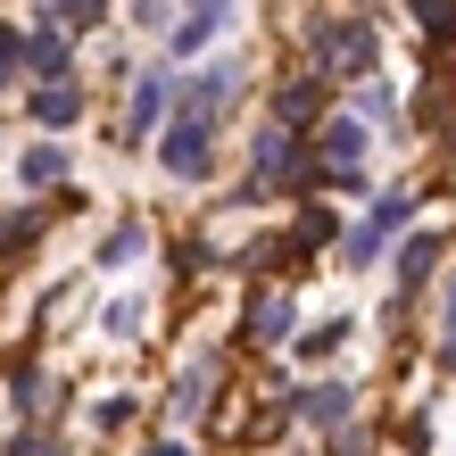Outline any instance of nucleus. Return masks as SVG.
<instances>
[{
	"label": "nucleus",
	"mask_w": 456,
	"mask_h": 456,
	"mask_svg": "<svg viewBox=\"0 0 456 456\" xmlns=\"http://www.w3.org/2000/svg\"><path fill=\"white\" fill-rule=\"evenodd\" d=\"M307 75H324V84H373L382 75V25L357 17V9H324L307 17Z\"/></svg>",
	"instance_id": "nucleus-1"
},
{
	"label": "nucleus",
	"mask_w": 456,
	"mask_h": 456,
	"mask_svg": "<svg viewBox=\"0 0 456 456\" xmlns=\"http://www.w3.org/2000/svg\"><path fill=\"white\" fill-rule=\"evenodd\" d=\"M415 183H390V191H373V208H365V216L357 224H340V240H332V249H340V265H348V274H365V265H382L390 249H398V232H415Z\"/></svg>",
	"instance_id": "nucleus-2"
},
{
	"label": "nucleus",
	"mask_w": 456,
	"mask_h": 456,
	"mask_svg": "<svg viewBox=\"0 0 456 456\" xmlns=\"http://www.w3.org/2000/svg\"><path fill=\"white\" fill-rule=\"evenodd\" d=\"M216 133H224L216 117L175 109L167 125H158V142H150V150H158V167H167L175 183H208V175H216Z\"/></svg>",
	"instance_id": "nucleus-3"
},
{
	"label": "nucleus",
	"mask_w": 456,
	"mask_h": 456,
	"mask_svg": "<svg viewBox=\"0 0 456 456\" xmlns=\"http://www.w3.org/2000/svg\"><path fill=\"white\" fill-rule=\"evenodd\" d=\"M290 423H307V432H348V423H357V382H348V373H324V382L290 390Z\"/></svg>",
	"instance_id": "nucleus-4"
},
{
	"label": "nucleus",
	"mask_w": 456,
	"mask_h": 456,
	"mask_svg": "<svg viewBox=\"0 0 456 456\" xmlns=\"http://www.w3.org/2000/svg\"><path fill=\"white\" fill-rule=\"evenodd\" d=\"M290 324H299V299H290L282 282H257L249 299H240V340H249V348H282Z\"/></svg>",
	"instance_id": "nucleus-5"
},
{
	"label": "nucleus",
	"mask_w": 456,
	"mask_h": 456,
	"mask_svg": "<svg viewBox=\"0 0 456 456\" xmlns=\"http://www.w3.org/2000/svg\"><path fill=\"white\" fill-rule=\"evenodd\" d=\"M440 257H448V224H415V232H398V249H390L398 299H415V290L440 274Z\"/></svg>",
	"instance_id": "nucleus-6"
},
{
	"label": "nucleus",
	"mask_w": 456,
	"mask_h": 456,
	"mask_svg": "<svg viewBox=\"0 0 456 456\" xmlns=\"http://www.w3.org/2000/svg\"><path fill=\"white\" fill-rule=\"evenodd\" d=\"M365 142H373V125H365L357 109H324V125H315L307 158H315L324 175H340V167H357V158H365Z\"/></svg>",
	"instance_id": "nucleus-7"
},
{
	"label": "nucleus",
	"mask_w": 456,
	"mask_h": 456,
	"mask_svg": "<svg viewBox=\"0 0 456 456\" xmlns=\"http://www.w3.org/2000/svg\"><path fill=\"white\" fill-rule=\"evenodd\" d=\"M274 125L290 133V142H315V125H324V75H282Z\"/></svg>",
	"instance_id": "nucleus-8"
},
{
	"label": "nucleus",
	"mask_w": 456,
	"mask_h": 456,
	"mask_svg": "<svg viewBox=\"0 0 456 456\" xmlns=\"http://www.w3.org/2000/svg\"><path fill=\"white\" fill-rule=\"evenodd\" d=\"M17 183H25V191H67V183H75V150L50 142V133H34V142L17 150Z\"/></svg>",
	"instance_id": "nucleus-9"
},
{
	"label": "nucleus",
	"mask_w": 456,
	"mask_h": 456,
	"mask_svg": "<svg viewBox=\"0 0 456 456\" xmlns=\"http://www.w3.org/2000/svg\"><path fill=\"white\" fill-rule=\"evenodd\" d=\"M17 75H34V84H67L75 75V50H67L59 25H34V34L17 42Z\"/></svg>",
	"instance_id": "nucleus-10"
},
{
	"label": "nucleus",
	"mask_w": 456,
	"mask_h": 456,
	"mask_svg": "<svg viewBox=\"0 0 456 456\" xmlns=\"http://www.w3.org/2000/svg\"><path fill=\"white\" fill-rule=\"evenodd\" d=\"M208 407H216V357H191L167 382V423H200Z\"/></svg>",
	"instance_id": "nucleus-11"
},
{
	"label": "nucleus",
	"mask_w": 456,
	"mask_h": 456,
	"mask_svg": "<svg viewBox=\"0 0 456 456\" xmlns=\"http://www.w3.org/2000/svg\"><path fill=\"white\" fill-rule=\"evenodd\" d=\"M158 125H167V67H150L142 84H133V109H125V150L158 142Z\"/></svg>",
	"instance_id": "nucleus-12"
},
{
	"label": "nucleus",
	"mask_w": 456,
	"mask_h": 456,
	"mask_svg": "<svg viewBox=\"0 0 456 456\" xmlns=\"http://www.w3.org/2000/svg\"><path fill=\"white\" fill-rule=\"evenodd\" d=\"M25 117H34L50 142H59V133L84 117V84H75V75H67V84H34V92H25Z\"/></svg>",
	"instance_id": "nucleus-13"
},
{
	"label": "nucleus",
	"mask_w": 456,
	"mask_h": 456,
	"mask_svg": "<svg viewBox=\"0 0 456 456\" xmlns=\"http://www.w3.org/2000/svg\"><path fill=\"white\" fill-rule=\"evenodd\" d=\"M142 257H150V224L142 216H117L109 232H100V249H92L100 274H125V265H142Z\"/></svg>",
	"instance_id": "nucleus-14"
},
{
	"label": "nucleus",
	"mask_w": 456,
	"mask_h": 456,
	"mask_svg": "<svg viewBox=\"0 0 456 456\" xmlns=\"http://www.w3.org/2000/svg\"><path fill=\"white\" fill-rule=\"evenodd\" d=\"M50 232V216H42V208H17V216L9 224H0V265H25V257H34V240Z\"/></svg>",
	"instance_id": "nucleus-15"
},
{
	"label": "nucleus",
	"mask_w": 456,
	"mask_h": 456,
	"mask_svg": "<svg viewBox=\"0 0 456 456\" xmlns=\"http://www.w3.org/2000/svg\"><path fill=\"white\" fill-rule=\"evenodd\" d=\"M42 25H59V34H92V25H109V0H42Z\"/></svg>",
	"instance_id": "nucleus-16"
},
{
	"label": "nucleus",
	"mask_w": 456,
	"mask_h": 456,
	"mask_svg": "<svg viewBox=\"0 0 456 456\" xmlns=\"http://www.w3.org/2000/svg\"><path fill=\"white\" fill-rule=\"evenodd\" d=\"M348 340H357V315H324V324L299 340V357H307V365H324L332 348H348Z\"/></svg>",
	"instance_id": "nucleus-17"
},
{
	"label": "nucleus",
	"mask_w": 456,
	"mask_h": 456,
	"mask_svg": "<svg viewBox=\"0 0 456 456\" xmlns=\"http://www.w3.org/2000/svg\"><path fill=\"white\" fill-rule=\"evenodd\" d=\"M142 315H150V299H133V290L109 299L100 307V340H142Z\"/></svg>",
	"instance_id": "nucleus-18"
},
{
	"label": "nucleus",
	"mask_w": 456,
	"mask_h": 456,
	"mask_svg": "<svg viewBox=\"0 0 456 456\" xmlns=\"http://www.w3.org/2000/svg\"><path fill=\"white\" fill-rule=\"evenodd\" d=\"M415 25L432 50H456V0H415Z\"/></svg>",
	"instance_id": "nucleus-19"
},
{
	"label": "nucleus",
	"mask_w": 456,
	"mask_h": 456,
	"mask_svg": "<svg viewBox=\"0 0 456 456\" xmlns=\"http://www.w3.org/2000/svg\"><path fill=\"white\" fill-rule=\"evenodd\" d=\"M290 240H299V249H324V240H340V216H332V208H299Z\"/></svg>",
	"instance_id": "nucleus-20"
},
{
	"label": "nucleus",
	"mask_w": 456,
	"mask_h": 456,
	"mask_svg": "<svg viewBox=\"0 0 456 456\" xmlns=\"http://www.w3.org/2000/svg\"><path fill=\"white\" fill-rule=\"evenodd\" d=\"M357 117H365V125H390V117H398V92H390V84H365V92H357Z\"/></svg>",
	"instance_id": "nucleus-21"
},
{
	"label": "nucleus",
	"mask_w": 456,
	"mask_h": 456,
	"mask_svg": "<svg viewBox=\"0 0 456 456\" xmlns=\"http://www.w3.org/2000/svg\"><path fill=\"white\" fill-rule=\"evenodd\" d=\"M9 456H67V440L50 432V423H42V432H34V423H25V432L9 440Z\"/></svg>",
	"instance_id": "nucleus-22"
},
{
	"label": "nucleus",
	"mask_w": 456,
	"mask_h": 456,
	"mask_svg": "<svg viewBox=\"0 0 456 456\" xmlns=\"http://www.w3.org/2000/svg\"><path fill=\"white\" fill-rule=\"evenodd\" d=\"M125 423H133V398H100V407H92V432H100V440L125 432Z\"/></svg>",
	"instance_id": "nucleus-23"
},
{
	"label": "nucleus",
	"mask_w": 456,
	"mask_h": 456,
	"mask_svg": "<svg viewBox=\"0 0 456 456\" xmlns=\"http://www.w3.org/2000/svg\"><path fill=\"white\" fill-rule=\"evenodd\" d=\"M440 340H456V265H448V282H440Z\"/></svg>",
	"instance_id": "nucleus-24"
},
{
	"label": "nucleus",
	"mask_w": 456,
	"mask_h": 456,
	"mask_svg": "<svg viewBox=\"0 0 456 456\" xmlns=\"http://www.w3.org/2000/svg\"><path fill=\"white\" fill-rule=\"evenodd\" d=\"M133 25H175V9L167 0H133Z\"/></svg>",
	"instance_id": "nucleus-25"
},
{
	"label": "nucleus",
	"mask_w": 456,
	"mask_h": 456,
	"mask_svg": "<svg viewBox=\"0 0 456 456\" xmlns=\"http://www.w3.org/2000/svg\"><path fill=\"white\" fill-rule=\"evenodd\" d=\"M142 456H191V448H183V440H175V432H158V440H150V448H142Z\"/></svg>",
	"instance_id": "nucleus-26"
},
{
	"label": "nucleus",
	"mask_w": 456,
	"mask_h": 456,
	"mask_svg": "<svg viewBox=\"0 0 456 456\" xmlns=\"http://www.w3.org/2000/svg\"><path fill=\"white\" fill-rule=\"evenodd\" d=\"M183 9H240V0H183Z\"/></svg>",
	"instance_id": "nucleus-27"
},
{
	"label": "nucleus",
	"mask_w": 456,
	"mask_h": 456,
	"mask_svg": "<svg viewBox=\"0 0 456 456\" xmlns=\"http://www.w3.org/2000/svg\"><path fill=\"white\" fill-rule=\"evenodd\" d=\"M440 365H448V373H456V340H440Z\"/></svg>",
	"instance_id": "nucleus-28"
},
{
	"label": "nucleus",
	"mask_w": 456,
	"mask_h": 456,
	"mask_svg": "<svg viewBox=\"0 0 456 456\" xmlns=\"http://www.w3.org/2000/svg\"><path fill=\"white\" fill-rule=\"evenodd\" d=\"M9 84H17V67H9V59H0V92H9Z\"/></svg>",
	"instance_id": "nucleus-29"
}]
</instances>
